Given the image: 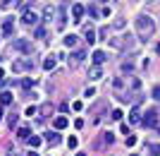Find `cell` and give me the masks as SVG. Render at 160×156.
Masks as SVG:
<instances>
[{
	"mask_svg": "<svg viewBox=\"0 0 160 156\" xmlns=\"http://www.w3.org/2000/svg\"><path fill=\"white\" fill-rule=\"evenodd\" d=\"M134 27H136V36L141 41H151L155 34V19L148 17V14H139L136 22H134Z\"/></svg>",
	"mask_w": 160,
	"mask_h": 156,
	"instance_id": "obj_1",
	"label": "cell"
},
{
	"mask_svg": "<svg viewBox=\"0 0 160 156\" xmlns=\"http://www.w3.org/2000/svg\"><path fill=\"white\" fill-rule=\"evenodd\" d=\"M141 125H143V127H158V110L155 108H148L146 113H143V118H141Z\"/></svg>",
	"mask_w": 160,
	"mask_h": 156,
	"instance_id": "obj_2",
	"label": "cell"
},
{
	"mask_svg": "<svg viewBox=\"0 0 160 156\" xmlns=\"http://www.w3.org/2000/svg\"><path fill=\"white\" fill-rule=\"evenodd\" d=\"M22 22L29 24V27H38V14L33 12V7H24V12H22Z\"/></svg>",
	"mask_w": 160,
	"mask_h": 156,
	"instance_id": "obj_3",
	"label": "cell"
},
{
	"mask_svg": "<svg viewBox=\"0 0 160 156\" xmlns=\"http://www.w3.org/2000/svg\"><path fill=\"white\" fill-rule=\"evenodd\" d=\"M14 51H19V53H33V43L31 41H27V39H17L14 41Z\"/></svg>",
	"mask_w": 160,
	"mask_h": 156,
	"instance_id": "obj_4",
	"label": "cell"
},
{
	"mask_svg": "<svg viewBox=\"0 0 160 156\" xmlns=\"http://www.w3.org/2000/svg\"><path fill=\"white\" fill-rule=\"evenodd\" d=\"M112 139H115L112 132H103V135H100V139H96V142H93V147H96V149H105L108 144H112Z\"/></svg>",
	"mask_w": 160,
	"mask_h": 156,
	"instance_id": "obj_5",
	"label": "cell"
},
{
	"mask_svg": "<svg viewBox=\"0 0 160 156\" xmlns=\"http://www.w3.org/2000/svg\"><path fill=\"white\" fill-rule=\"evenodd\" d=\"M81 60H86V51H74V53L69 55V67H77Z\"/></svg>",
	"mask_w": 160,
	"mask_h": 156,
	"instance_id": "obj_6",
	"label": "cell"
},
{
	"mask_svg": "<svg viewBox=\"0 0 160 156\" xmlns=\"http://www.w3.org/2000/svg\"><path fill=\"white\" fill-rule=\"evenodd\" d=\"M46 142L50 144V147H58V144L62 142V137H60V130H55V132H46Z\"/></svg>",
	"mask_w": 160,
	"mask_h": 156,
	"instance_id": "obj_7",
	"label": "cell"
},
{
	"mask_svg": "<svg viewBox=\"0 0 160 156\" xmlns=\"http://www.w3.org/2000/svg\"><path fill=\"white\" fill-rule=\"evenodd\" d=\"M84 12H86V10H84V5H81V3H74V5H72V14H74V22H81Z\"/></svg>",
	"mask_w": 160,
	"mask_h": 156,
	"instance_id": "obj_8",
	"label": "cell"
},
{
	"mask_svg": "<svg viewBox=\"0 0 160 156\" xmlns=\"http://www.w3.org/2000/svg\"><path fill=\"white\" fill-rule=\"evenodd\" d=\"M55 17H58V10H55L53 5H46V10H43V22H53Z\"/></svg>",
	"mask_w": 160,
	"mask_h": 156,
	"instance_id": "obj_9",
	"label": "cell"
},
{
	"mask_svg": "<svg viewBox=\"0 0 160 156\" xmlns=\"http://www.w3.org/2000/svg\"><path fill=\"white\" fill-rule=\"evenodd\" d=\"M12 34H14V19H5V22H2V36L10 39Z\"/></svg>",
	"mask_w": 160,
	"mask_h": 156,
	"instance_id": "obj_10",
	"label": "cell"
},
{
	"mask_svg": "<svg viewBox=\"0 0 160 156\" xmlns=\"http://www.w3.org/2000/svg\"><path fill=\"white\" fill-rule=\"evenodd\" d=\"M31 67H33L31 60H19V62H14V65H12L14 72H24V70H31Z\"/></svg>",
	"mask_w": 160,
	"mask_h": 156,
	"instance_id": "obj_11",
	"label": "cell"
},
{
	"mask_svg": "<svg viewBox=\"0 0 160 156\" xmlns=\"http://www.w3.org/2000/svg\"><path fill=\"white\" fill-rule=\"evenodd\" d=\"M110 48H115V51H124V39H120V36H110Z\"/></svg>",
	"mask_w": 160,
	"mask_h": 156,
	"instance_id": "obj_12",
	"label": "cell"
},
{
	"mask_svg": "<svg viewBox=\"0 0 160 156\" xmlns=\"http://www.w3.org/2000/svg\"><path fill=\"white\" fill-rule=\"evenodd\" d=\"M91 60H93V65H103V62L108 60V55L103 53V51H93V53H91Z\"/></svg>",
	"mask_w": 160,
	"mask_h": 156,
	"instance_id": "obj_13",
	"label": "cell"
},
{
	"mask_svg": "<svg viewBox=\"0 0 160 156\" xmlns=\"http://www.w3.org/2000/svg\"><path fill=\"white\" fill-rule=\"evenodd\" d=\"M141 118H143V116H141V110L136 108V106H134V108L129 110V122H132V125H139V122H141Z\"/></svg>",
	"mask_w": 160,
	"mask_h": 156,
	"instance_id": "obj_14",
	"label": "cell"
},
{
	"mask_svg": "<svg viewBox=\"0 0 160 156\" xmlns=\"http://www.w3.org/2000/svg\"><path fill=\"white\" fill-rule=\"evenodd\" d=\"M100 75H103L100 65H91V67H88V79H100Z\"/></svg>",
	"mask_w": 160,
	"mask_h": 156,
	"instance_id": "obj_15",
	"label": "cell"
},
{
	"mask_svg": "<svg viewBox=\"0 0 160 156\" xmlns=\"http://www.w3.org/2000/svg\"><path fill=\"white\" fill-rule=\"evenodd\" d=\"M62 43H65L67 48H77V43H79V36H74V34H67Z\"/></svg>",
	"mask_w": 160,
	"mask_h": 156,
	"instance_id": "obj_16",
	"label": "cell"
},
{
	"mask_svg": "<svg viewBox=\"0 0 160 156\" xmlns=\"http://www.w3.org/2000/svg\"><path fill=\"white\" fill-rule=\"evenodd\" d=\"M55 62H58V55L50 53L46 60H43V70H53V67H55Z\"/></svg>",
	"mask_w": 160,
	"mask_h": 156,
	"instance_id": "obj_17",
	"label": "cell"
},
{
	"mask_svg": "<svg viewBox=\"0 0 160 156\" xmlns=\"http://www.w3.org/2000/svg\"><path fill=\"white\" fill-rule=\"evenodd\" d=\"M53 125H55V130H65L67 125H69V120H67L65 116H58V118L53 120Z\"/></svg>",
	"mask_w": 160,
	"mask_h": 156,
	"instance_id": "obj_18",
	"label": "cell"
},
{
	"mask_svg": "<svg viewBox=\"0 0 160 156\" xmlns=\"http://www.w3.org/2000/svg\"><path fill=\"white\" fill-rule=\"evenodd\" d=\"M33 36H36V39H48V29L43 27V24H38V27L33 29Z\"/></svg>",
	"mask_w": 160,
	"mask_h": 156,
	"instance_id": "obj_19",
	"label": "cell"
},
{
	"mask_svg": "<svg viewBox=\"0 0 160 156\" xmlns=\"http://www.w3.org/2000/svg\"><path fill=\"white\" fill-rule=\"evenodd\" d=\"M29 137H31V132H29V127H19V130H17V139H22V142H27Z\"/></svg>",
	"mask_w": 160,
	"mask_h": 156,
	"instance_id": "obj_20",
	"label": "cell"
},
{
	"mask_svg": "<svg viewBox=\"0 0 160 156\" xmlns=\"http://www.w3.org/2000/svg\"><path fill=\"white\" fill-rule=\"evenodd\" d=\"M41 116H43V118L53 116V103H43V106H41Z\"/></svg>",
	"mask_w": 160,
	"mask_h": 156,
	"instance_id": "obj_21",
	"label": "cell"
},
{
	"mask_svg": "<svg viewBox=\"0 0 160 156\" xmlns=\"http://www.w3.org/2000/svg\"><path fill=\"white\" fill-rule=\"evenodd\" d=\"M10 103H12V94H10V91H2V94H0V106H10Z\"/></svg>",
	"mask_w": 160,
	"mask_h": 156,
	"instance_id": "obj_22",
	"label": "cell"
},
{
	"mask_svg": "<svg viewBox=\"0 0 160 156\" xmlns=\"http://www.w3.org/2000/svg\"><path fill=\"white\" fill-rule=\"evenodd\" d=\"M84 39H86L88 43H96V31H93V29H91V27H88L86 31H84Z\"/></svg>",
	"mask_w": 160,
	"mask_h": 156,
	"instance_id": "obj_23",
	"label": "cell"
},
{
	"mask_svg": "<svg viewBox=\"0 0 160 156\" xmlns=\"http://www.w3.org/2000/svg\"><path fill=\"white\" fill-rule=\"evenodd\" d=\"M112 27H115V29H124V27H127V19H124V17H115Z\"/></svg>",
	"mask_w": 160,
	"mask_h": 156,
	"instance_id": "obj_24",
	"label": "cell"
},
{
	"mask_svg": "<svg viewBox=\"0 0 160 156\" xmlns=\"http://www.w3.org/2000/svg\"><path fill=\"white\" fill-rule=\"evenodd\" d=\"M17 120H19V116H17V113H14V110H12V113L7 116V125H10V127L14 130V125H17Z\"/></svg>",
	"mask_w": 160,
	"mask_h": 156,
	"instance_id": "obj_25",
	"label": "cell"
},
{
	"mask_svg": "<svg viewBox=\"0 0 160 156\" xmlns=\"http://www.w3.org/2000/svg\"><path fill=\"white\" fill-rule=\"evenodd\" d=\"M27 142H29V147H31V149H36V147H38V144H41V137L31 135V137H29V139H27Z\"/></svg>",
	"mask_w": 160,
	"mask_h": 156,
	"instance_id": "obj_26",
	"label": "cell"
},
{
	"mask_svg": "<svg viewBox=\"0 0 160 156\" xmlns=\"http://www.w3.org/2000/svg\"><path fill=\"white\" fill-rule=\"evenodd\" d=\"M148 154L151 156H160V144H148Z\"/></svg>",
	"mask_w": 160,
	"mask_h": 156,
	"instance_id": "obj_27",
	"label": "cell"
},
{
	"mask_svg": "<svg viewBox=\"0 0 160 156\" xmlns=\"http://www.w3.org/2000/svg\"><path fill=\"white\" fill-rule=\"evenodd\" d=\"M19 84H22V89H27V91H29L31 87H36V79H22Z\"/></svg>",
	"mask_w": 160,
	"mask_h": 156,
	"instance_id": "obj_28",
	"label": "cell"
},
{
	"mask_svg": "<svg viewBox=\"0 0 160 156\" xmlns=\"http://www.w3.org/2000/svg\"><path fill=\"white\" fill-rule=\"evenodd\" d=\"M110 116H112L110 120H122V110L120 108H112V110H110Z\"/></svg>",
	"mask_w": 160,
	"mask_h": 156,
	"instance_id": "obj_29",
	"label": "cell"
},
{
	"mask_svg": "<svg viewBox=\"0 0 160 156\" xmlns=\"http://www.w3.org/2000/svg\"><path fill=\"white\" fill-rule=\"evenodd\" d=\"M86 12L91 14V17H100V12H98V7H96V5H88V7H86Z\"/></svg>",
	"mask_w": 160,
	"mask_h": 156,
	"instance_id": "obj_30",
	"label": "cell"
},
{
	"mask_svg": "<svg viewBox=\"0 0 160 156\" xmlns=\"http://www.w3.org/2000/svg\"><path fill=\"white\" fill-rule=\"evenodd\" d=\"M67 147H69V149H77V147H79V139H77V137H69V139H67Z\"/></svg>",
	"mask_w": 160,
	"mask_h": 156,
	"instance_id": "obj_31",
	"label": "cell"
},
{
	"mask_svg": "<svg viewBox=\"0 0 160 156\" xmlns=\"http://www.w3.org/2000/svg\"><path fill=\"white\" fill-rule=\"evenodd\" d=\"M134 70V62L129 60V62H122V72H132Z\"/></svg>",
	"mask_w": 160,
	"mask_h": 156,
	"instance_id": "obj_32",
	"label": "cell"
},
{
	"mask_svg": "<svg viewBox=\"0 0 160 156\" xmlns=\"http://www.w3.org/2000/svg\"><path fill=\"white\" fill-rule=\"evenodd\" d=\"M98 36H100V39H103V41H105L108 36H110V29H108V27H103V29H100V31H98Z\"/></svg>",
	"mask_w": 160,
	"mask_h": 156,
	"instance_id": "obj_33",
	"label": "cell"
},
{
	"mask_svg": "<svg viewBox=\"0 0 160 156\" xmlns=\"http://www.w3.org/2000/svg\"><path fill=\"white\" fill-rule=\"evenodd\" d=\"M124 144H127V147H134V144H136V135H129L127 139H124Z\"/></svg>",
	"mask_w": 160,
	"mask_h": 156,
	"instance_id": "obj_34",
	"label": "cell"
},
{
	"mask_svg": "<svg viewBox=\"0 0 160 156\" xmlns=\"http://www.w3.org/2000/svg\"><path fill=\"white\" fill-rule=\"evenodd\" d=\"M153 99H155V101H160V84H158V87H153Z\"/></svg>",
	"mask_w": 160,
	"mask_h": 156,
	"instance_id": "obj_35",
	"label": "cell"
},
{
	"mask_svg": "<svg viewBox=\"0 0 160 156\" xmlns=\"http://www.w3.org/2000/svg\"><path fill=\"white\" fill-rule=\"evenodd\" d=\"M93 94H96V89H93V87H88L86 91H84V96H86V99H91V96H93Z\"/></svg>",
	"mask_w": 160,
	"mask_h": 156,
	"instance_id": "obj_36",
	"label": "cell"
},
{
	"mask_svg": "<svg viewBox=\"0 0 160 156\" xmlns=\"http://www.w3.org/2000/svg\"><path fill=\"white\" fill-rule=\"evenodd\" d=\"M36 110H38V108H36V106H29V108H27V116H33Z\"/></svg>",
	"mask_w": 160,
	"mask_h": 156,
	"instance_id": "obj_37",
	"label": "cell"
},
{
	"mask_svg": "<svg viewBox=\"0 0 160 156\" xmlns=\"http://www.w3.org/2000/svg\"><path fill=\"white\" fill-rule=\"evenodd\" d=\"M12 3H14V0H2L0 5H2V7H10V5H12Z\"/></svg>",
	"mask_w": 160,
	"mask_h": 156,
	"instance_id": "obj_38",
	"label": "cell"
},
{
	"mask_svg": "<svg viewBox=\"0 0 160 156\" xmlns=\"http://www.w3.org/2000/svg\"><path fill=\"white\" fill-rule=\"evenodd\" d=\"M27 156H41V154H38V151H36V149H31V151H29Z\"/></svg>",
	"mask_w": 160,
	"mask_h": 156,
	"instance_id": "obj_39",
	"label": "cell"
},
{
	"mask_svg": "<svg viewBox=\"0 0 160 156\" xmlns=\"http://www.w3.org/2000/svg\"><path fill=\"white\" fill-rule=\"evenodd\" d=\"M155 53H158V55H160V43H158V46H155Z\"/></svg>",
	"mask_w": 160,
	"mask_h": 156,
	"instance_id": "obj_40",
	"label": "cell"
},
{
	"mask_svg": "<svg viewBox=\"0 0 160 156\" xmlns=\"http://www.w3.org/2000/svg\"><path fill=\"white\" fill-rule=\"evenodd\" d=\"M77 156H88V154H84V151H77Z\"/></svg>",
	"mask_w": 160,
	"mask_h": 156,
	"instance_id": "obj_41",
	"label": "cell"
},
{
	"mask_svg": "<svg viewBox=\"0 0 160 156\" xmlns=\"http://www.w3.org/2000/svg\"><path fill=\"white\" fill-rule=\"evenodd\" d=\"M2 87H5V79H0V89H2Z\"/></svg>",
	"mask_w": 160,
	"mask_h": 156,
	"instance_id": "obj_42",
	"label": "cell"
},
{
	"mask_svg": "<svg viewBox=\"0 0 160 156\" xmlns=\"http://www.w3.org/2000/svg\"><path fill=\"white\" fill-rule=\"evenodd\" d=\"M10 156H19V154H17V151H10Z\"/></svg>",
	"mask_w": 160,
	"mask_h": 156,
	"instance_id": "obj_43",
	"label": "cell"
},
{
	"mask_svg": "<svg viewBox=\"0 0 160 156\" xmlns=\"http://www.w3.org/2000/svg\"><path fill=\"white\" fill-rule=\"evenodd\" d=\"M103 3H110V5H112V3H115V0H103Z\"/></svg>",
	"mask_w": 160,
	"mask_h": 156,
	"instance_id": "obj_44",
	"label": "cell"
},
{
	"mask_svg": "<svg viewBox=\"0 0 160 156\" xmlns=\"http://www.w3.org/2000/svg\"><path fill=\"white\" fill-rule=\"evenodd\" d=\"M129 156H139V154H129Z\"/></svg>",
	"mask_w": 160,
	"mask_h": 156,
	"instance_id": "obj_45",
	"label": "cell"
},
{
	"mask_svg": "<svg viewBox=\"0 0 160 156\" xmlns=\"http://www.w3.org/2000/svg\"><path fill=\"white\" fill-rule=\"evenodd\" d=\"M158 135H160V125H158Z\"/></svg>",
	"mask_w": 160,
	"mask_h": 156,
	"instance_id": "obj_46",
	"label": "cell"
},
{
	"mask_svg": "<svg viewBox=\"0 0 160 156\" xmlns=\"http://www.w3.org/2000/svg\"><path fill=\"white\" fill-rule=\"evenodd\" d=\"M0 118H2V110H0Z\"/></svg>",
	"mask_w": 160,
	"mask_h": 156,
	"instance_id": "obj_47",
	"label": "cell"
},
{
	"mask_svg": "<svg viewBox=\"0 0 160 156\" xmlns=\"http://www.w3.org/2000/svg\"><path fill=\"white\" fill-rule=\"evenodd\" d=\"M132 3H139V0H132Z\"/></svg>",
	"mask_w": 160,
	"mask_h": 156,
	"instance_id": "obj_48",
	"label": "cell"
}]
</instances>
